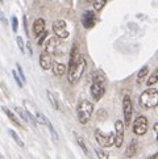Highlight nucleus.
<instances>
[{
    "label": "nucleus",
    "instance_id": "39448f33",
    "mask_svg": "<svg viewBox=\"0 0 158 159\" xmlns=\"http://www.w3.org/2000/svg\"><path fill=\"white\" fill-rule=\"evenodd\" d=\"M95 138H96L98 143L101 147H111L116 143L115 139V133H109V134H104L101 130L96 129L95 130Z\"/></svg>",
    "mask_w": 158,
    "mask_h": 159
},
{
    "label": "nucleus",
    "instance_id": "f3484780",
    "mask_svg": "<svg viewBox=\"0 0 158 159\" xmlns=\"http://www.w3.org/2000/svg\"><path fill=\"white\" fill-rule=\"evenodd\" d=\"M2 109H3V112L5 113V115L8 116V118H9V120H11V121H12V122L16 125V126H21V124H20V121L17 120V117H16V116L13 115V113H12V112H11V111L8 109L7 107H4V105H3V107H2Z\"/></svg>",
    "mask_w": 158,
    "mask_h": 159
},
{
    "label": "nucleus",
    "instance_id": "dca6fc26",
    "mask_svg": "<svg viewBox=\"0 0 158 159\" xmlns=\"http://www.w3.org/2000/svg\"><path fill=\"white\" fill-rule=\"evenodd\" d=\"M79 50H78V46L77 45H74L72 46V49H71V54H70V62H69V69L71 66H74V63L79 59Z\"/></svg>",
    "mask_w": 158,
    "mask_h": 159
},
{
    "label": "nucleus",
    "instance_id": "b1692460",
    "mask_svg": "<svg viewBox=\"0 0 158 159\" xmlns=\"http://www.w3.org/2000/svg\"><path fill=\"white\" fill-rule=\"evenodd\" d=\"M36 120H37V122H40V124H42V125H48L49 124V120L46 117H45L42 113H36Z\"/></svg>",
    "mask_w": 158,
    "mask_h": 159
},
{
    "label": "nucleus",
    "instance_id": "423d86ee",
    "mask_svg": "<svg viewBox=\"0 0 158 159\" xmlns=\"http://www.w3.org/2000/svg\"><path fill=\"white\" fill-rule=\"evenodd\" d=\"M123 113H124V125L129 126L132 121V113H133V104L132 100L128 95L124 96L123 99Z\"/></svg>",
    "mask_w": 158,
    "mask_h": 159
},
{
    "label": "nucleus",
    "instance_id": "c85d7f7f",
    "mask_svg": "<svg viewBox=\"0 0 158 159\" xmlns=\"http://www.w3.org/2000/svg\"><path fill=\"white\" fill-rule=\"evenodd\" d=\"M17 26H19V21H17V17H12V29H13V32L16 33L17 32Z\"/></svg>",
    "mask_w": 158,
    "mask_h": 159
},
{
    "label": "nucleus",
    "instance_id": "f8f14e48",
    "mask_svg": "<svg viewBox=\"0 0 158 159\" xmlns=\"http://www.w3.org/2000/svg\"><path fill=\"white\" fill-rule=\"evenodd\" d=\"M45 26H46V22H45L44 19H37L35 22H33V34L36 37H40L45 32Z\"/></svg>",
    "mask_w": 158,
    "mask_h": 159
},
{
    "label": "nucleus",
    "instance_id": "393cba45",
    "mask_svg": "<svg viewBox=\"0 0 158 159\" xmlns=\"http://www.w3.org/2000/svg\"><path fill=\"white\" fill-rule=\"evenodd\" d=\"M95 151H96V155H98L99 159H108V158H109L108 151H105V150H103V149H96Z\"/></svg>",
    "mask_w": 158,
    "mask_h": 159
},
{
    "label": "nucleus",
    "instance_id": "aec40b11",
    "mask_svg": "<svg viewBox=\"0 0 158 159\" xmlns=\"http://www.w3.org/2000/svg\"><path fill=\"white\" fill-rule=\"evenodd\" d=\"M48 98H49V101H50V104H52L53 105V108H54V109H58V111H62L61 109V105L58 104V101H57V99H55V96L52 93V92H50V91H48Z\"/></svg>",
    "mask_w": 158,
    "mask_h": 159
},
{
    "label": "nucleus",
    "instance_id": "4be33fe9",
    "mask_svg": "<svg viewBox=\"0 0 158 159\" xmlns=\"http://www.w3.org/2000/svg\"><path fill=\"white\" fill-rule=\"evenodd\" d=\"M158 82V69L153 72V74H151V75H150V78L148 79V82H146V84H148V86L149 87H151V86H154V84Z\"/></svg>",
    "mask_w": 158,
    "mask_h": 159
},
{
    "label": "nucleus",
    "instance_id": "f704fd0d",
    "mask_svg": "<svg viewBox=\"0 0 158 159\" xmlns=\"http://www.w3.org/2000/svg\"><path fill=\"white\" fill-rule=\"evenodd\" d=\"M86 2H88V3H91V2H92V3H94L95 0H86Z\"/></svg>",
    "mask_w": 158,
    "mask_h": 159
},
{
    "label": "nucleus",
    "instance_id": "a878e982",
    "mask_svg": "<svg viewBox=\"0 0 158 159\" xmlns=\"http://www.w3.org/2000/svg\"><path fill=\"white\" fill-rule=\"evenodd\" d=\"M9 134H11V137H12V138L16 141V143H17L19 146H21V147H24V142L21 141V138H20L19 135H17V134H16V133L13 132V130H9Z\"/></svg>",
    "mask_w": 158,
    "mask_h": 159
},
{
    "label": "nucleus",
    "instance_id": "a211bd4d",
    "mask_svg": "<svg viewBox=\"0 0 158 159\" xmlns=\"http://www.w3.org/2000/svg\"><path fill=\"white\" fill-rule=\"evenodd\" d=\"M149 74V67L148 66H144L142 69H141L140 71H138V75H137V83L138 84H141L142 83V80L146 78V75Z\"/></svg>",
    "mask_w": 158,
    "mask_h": 159
},
{
    "label": "nucleus",
    "instance_id": "72a5a7b5",
    "mask_svg": "<svg viewBox=\"0 0 158 159\" xmlns=\"http://www.w3.org/2000/svg\"><path fill=\"white\" fill-rule=\"evenodd\" d=\"M149 159H157V157H156V155H153V157H150Z\"/></svg>",
    "mask_w": 158,
    "mask_h": 159
},
{
    "label": "nucleus",
    "instance_id": "6ab92c4d",
    "mask_svg": "<svg viewBox=\"0 0 158 159\" xmlns=\"http://www.w3.org/2000/svg\"><path fill=\"white\" fill-rule=\"evenodd\" d=\"M75 139H77V142H78V145L82 147V150L86 152V155H88L90 157V151H88V147H87V145H86V142H84V139L81 137V135H78V134H75Z\"/></svg>",
    "mask_w": 158,
    "mask_h": 159
},
{
    "label": "nucleus",
    "instance_id": "f257e3e1",
    "mask_svg": "<svg viewBox=\"0 0 158 159\" xmlns=\"http://www.w3.org/2000/svg\"><path fill=\"white\" fill-rule=\"evenodd\" d=\"M94 113V104L91 101L88 100H81L78 103V107H77V117H78V121L81 122L82 125L87 124L90 121Z\"/></svg>",
    "mask_w": 158,
    "mask_h": 159
},
{
    "label": "nucleus",
    "instance_id": "2f4dec72",
    "mask_svg": "<svg viewBox=\"0 0 158 159\" xmlns=\"http://www.w3.org/2000/svg\"><path fill=\"white\" fill-rule=\"evenodd\" d=\"M46 36H48V32L45 30V32L42 33V34L40 36V39H38V45H42V43H44V39L46 38Z\"/></svg>",
    "mask_w": 158,
    "mask_h": 159
},
{
    "label": "nucleus",
    "instance_id": "1a4fd4ad",
    "mask_svg": "<svg viewBox=\"0 0 158 159\" xmlns=\"http://www.w3.org/2000/svg\"><path fill=\"white\" fill-rule=\"evenodd\" d=\"M124 128H125V125H124L120 120H117L115 122V139H116V146L117 147H121L123 145V141H124Z\"/></svg>",
    "mask_w": 158,
    "mask_h": 159
},
{
    "label": "nucleus",
    "instance_id": "7c9ffc66",
    "mask_svg": "<svg viewBox=\"0 0 158 159\" xmlns=\"http://www.w3.org/2000/svg\"><path fill=\"white\" fill-rule=\"evenodd\" d=\"M16 67H17V72H19V75L21 76V79H22V82L25 83V75H24V71H22V69H21V66L17 63L16 65Z\"/></svg>",
    "mask_w": 158,
    "mask_h": 159
},
{
    "label": "nucleus",
    "instance_id": "c756f323",
    "mask_svg": "<svg viewBox=\"0 0 158 159\" xmlns=\"http://www.w3.org/2000/svg\"><path fill=\"white\" fill-rule=\"evenodd\" d=\"M16 41H17V45H19V49L21 50L22 53H24V50H25V46H24V42H22V38L21 37H17V39H16Z\"/></svg>",
    "mask_w": 158,
    "mask_h": 159
},
{
    "label": "nucleus",
    "instance_id": "20e7f679",
    "mask_svg": "<svg viewBox=\"0 0 158 159\" xmlns=\"http://www.w3.org/2000/svg\"><path fill=\"white\" fill-rule=\"evenodd\" d=\"M90 92H91L92 99L96 100V101H99L101 98H103V95L105 93V80L101 75H96L92 79V84H91Z\"/></svg>",
    "mask_w": 158,
    "mask_h": 159
},
{
    "label": "nucleus",
    "instance_id": "f03ea898",
    "mask_svg": "<svg viewBox=\"0 0 158 159\" xmlns=\"http://www.w3.org/2000/svg\"><path fill=\"white\" fill-rule=\"evenodd\" d=\"M86 66H87V62L86 59H84V57H79V59L74 63V66H71L69 69V83L70 84H75L78 83L79 80H81V78L83 75L84 70H86Z\"/></svg>",
    "mask_w": 158,
    "mask_h": 159
},
{
    "label": "nucleus",
    "instance_id": "ddd939ff",
    "mask_svg": "<svg viewBox=\"0 0 158 159\" xmlns=\"http://www.w3.org/2000/svg\"><path fill=\"white\" fill-rule=\"evenodd\" d=\"M57 46H58L57 38H55V37H50L48 41H46V43H45V49L44 50H46L48 53H50V54L53 55L55 52H57Z\"/></svg>",
    "mask_w": 158,
    "mask_h": 159
},
{
    "label": "nucleus",
    "instance_id": "6e6552de",
    "mask_svg": "<svg viewBox=\"0 0 158 159\" xmlns=\"http://www.w3.org/2000/svg\"><path fill=\"white\" fill-rule=\"evenodd\" d=\"M148 130V118L145 116H138L133 124V132L137 135H144Z\"/></svg>",
    "mask_w": 158,
    "mask_h": 159
},
{
    "label": "nucleus",
    "instance_id": "9b49d317",
    "mask_svg": "<svg viewBox=\"0 0 158 159\" xmlns=\"http://www.w3.org/2000/svg\"><path fill=\"white\" fill-rule=\"evenodd\" d=\"M40 66L42 67V70H49L53 67V61H52V54L48 53L46 50L40 54Z\"/></svg>",
    "mask_w": 158,
    "mask_h": 159
},
{
    "label": "nucleus",
    "instance_id": "c9c22d12",
    "mask_svg": "<svg viewBox=\"0 0 158 159\" xmlns=\"http://www.w3.org/2000/svg\"><path fill=\"white\" fill-rule=\"evenodd\" d=\"M156 157H157V159H158V152H157V154H156Z\"/></svg>",
    "mask_w": 158,
    "mask_h": 159
},
{
    "label": "nucleus",
    "instance_id": "473e14b6",
    "mask_svg": "<svg viewBox=\"0 0 158 159\" xmlns=\"http://www.w3.org/2000/svg\"><path fill=\"white\" fill-rule=\"evenodd\" d=\"M154 132H156V134H157V141H158V122L154 125Z\"/></svg>",
    "mask_w": 158,
    "mask_h": 159
},
{
    "label": "nucleus",
    "instance_id": "9d476101",
    "mask_svg": "<svg viewBox=\"0 0 158 159\" xmlns=\"http://www.w3.org/2000/svg\"><path fill=\"white\" fill-rule=\"evenodd\" d=\"M82 24L86 29L92 28L95 24H96V15H95L92 11H86V12L83 13V17H82Z\"/></svg>",
    "mask_w": 158,
    "mask_h": 159
},
{
    "label": "nucleus",
    "instance_id": "2eb2a0df",
    "mask_svg": "<svg viewBox=\"0 0 158 159\" xmlns=\"http://www.w3.org/2000/svg\"><path fill=\"white\" fill-rule=\"evenodd\" d=\"M52 70H53L54 75L59 78V76H63V75H65V72H66V66H65L63 63H59V62H54Z\"/></svg>",
    "mask_w": 158,
    "mask_h": 159
},
{
    "label": "nucleus",
    "instance_id": "5701e85b",
    "mask_svg": "<svg viewBox=\"0 0 158 159\" xmlns=\"http://www.w3.org/2000/svg\"><path fill=\"white\" fill-rule=\"evenodd\" d=\"M15 109H16V112L19 113V116L22 118V120H24V121H29V120H28V118H29V116H28V112H26L25 109H22V108H20V107H16Z\"/></svg>",
    "mask_w": 158,
    "mask_h": 159
},
{
    "label": "nucleus",
    "instance_id": "e433bc0d",
    "mask_svg": "<svg viewBox=\"0 0 158 159\" xmlns=\"http://www.w3.org/2000/svg\"><path fill=\"white\" fill-rule=\"evenodd\" d=\"M2 159H4V158H3V157H2Z\"/></svg>",
    "mask_w": 158,
    "mask_h": 159
},
{
    "label": "nucleus",
    "instance_id": "4468645a",
    "mask_svg": "<svg viewBox=\"0 0 158 159\" xmlns=\"http://www.w3.org/2000/svg\"><path fill=\"white\" fill-rule=\"evenodd\" d=\"M137 150H138L137 141H136V139H132V141H131V143L128 145L127 150H125V157H128V158H133L134 155L137 154Z\"/></svg>",
    "mask_w": 158,
    "mask_h": 159
},
{
    "label": "nucleus",
    "instance_id": "0eeeda50",
    "mask_svg": "<svg viewBox=\"0 0 158 159\" xmlns=\"http://www.w3.org/2000/svg\"><path fill=\"white\" fill-rule=\"evenodd\" d=\"M53 32L57 36V38L65 39L69 37V30H67V25L65 20H57L53 22Z\"/></svg>",
    "mask_w": 158,
    "mask_h": 159
},
{
    "label": "nucleus",
    "instance_id": "cd10ccee",
    "mask_svg": "<svg viewBox=\"0 0 158 159\" xmlns=\"http://www.w3.org/2000/svg\"><path fill=\"white\" fill-rule=\"evenodd\" d=\"M48 128H49V130H50V133H52V135H53V138L55 139V141H57L58 139V134H57V132H55V130H54V128H53V125L52 124H48Z\"/></svg>",
    "mask_w": 158,
    "mask_h": 159
},
{
    "label": "nucleus",
    "instance_id": "412c9836",
    "mask_svg": "<svg viewBox=\"0 0 158 159\" xmlns=\"http://www.w3.org/2000/svg\"><path fill=\"white\" fill-rule=\"evenodd\" d=\"M105 4H107V0H95V2L92 3V7L96 12H99V11H101L104 8Z\"/></svg>",
    "mask_w": 158,
    "mask_h": 159
},
{
    "label": "nucleus",
    "instance_id": "bb28decb",
    "mask_svg": "<svg viewBox=\"0 0 158 159\" xmlns=\"http://www.w3.org/2000/svg\"><path fill=\"white\" fill-rule=\"evenodd\" d=\"M12 75H13V78H15L16 83H17V86H19V87H22V84H24V82H21L22 79H21V76L17 74V71H12Z\"/></svg>",
    "mask_w": 158,
    "mask_h": 159
},
{
    "label": "nucleus",
    "instance_id": "7ed1b4c3",
    "mask_svg": "<svg viewBox=\"0 0 158 159\" xmlns=\"http://www.w3.org/2000/svg\"><path fill=\"white\" fill-rule=\"evenodd\" d=\"M140 105L144 109H151L158 105V91L154 88H149L144 91L140 96Z\"/></svg>",
    "mask_w": 158,
    "mask_h": 159
}]
</instances>
